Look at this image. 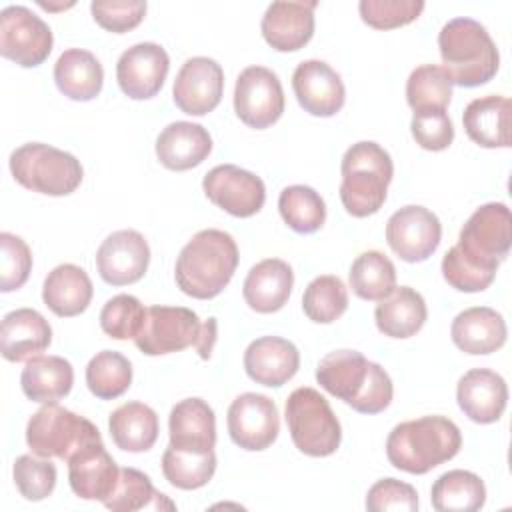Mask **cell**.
<instances>
[{"mask_svg": "<svg viewBox=\"0 0 512 512\" xmlns=\"http://www.w3.org/2000/svg\"><path fill=\"white\" fill-rule=\"evenodd\" d=\"M32 270L28 244L10 232L0 234V290L12 292L24 286Z\"/></svg>", "mask_w": 512, "mask_h": 512, "instance_id": "bcb514c9", "label": "cell"}, {"mask_svg": "<svg viewBox=\"0 0 512 512\" xmlns=\"http://www.w3.org/2000/svg\"><path fill=\"white\" fill-rule=\"evenodd\" d=\"M238 258V246L228 232L216 228L200 230L176 258V284L186 296L198 300L216 298L232 280Z\"/></svg>", "mask_w": 512, "mask_h": 512, "instance_id": "7a4b0ae2", "label": "cell"}, {"mask_svg": "<svg viewBox=\"0 0 512 512\" xmlns=\"http://www.w3.org/2000/svg\"><path fill=\"white\" fill-rule=\"evenodd\" d=\"M512 244V216L502 202H488L474 210L460 230L456 248L472 264L498 272Z\"/></svg>", "mask_w": 512, "mask_h": 512, "instance_id": "9c48e42d", "label": "cell"}, {"mask_svg": "<svg viewBox=\"0 0 512 512\" xmlns=\"http://www.w3.org/2000/svg\"><path fill=\"white\" fill-rule=\"evenodd\" d=\"M456 348L466 354H492L506 342L508 330L500 312L488 306H472L462 310L450 326Z\"/></svg>", "mask_w": 512, "mask_h": 512, "instance_id": "83f0119b", "label": "cell"}, {"mask_svg": "<svg viewBox=\"0 0 512 512\" xmlns=\"http://www.w3.org/2000/svg\"><path fill=\"white\" fill-rule=\"evenodd\" d=\"M462 446L458 426L444 416H422L400 422L386 438L390 464L408 474H426L452 460Z\"/></svg>", "mask_w": 512, "mask_h": 512, "instance_id": "3957f363", "label": "cell"}, {"mask_svg": "<svg viewBox=\"0 0 512 512\" xmlns=\"http://www.w3.org/2000/svg\"><path fill=\"white\" fill-rule=\"evenodd\" d=\"M52 342L48 320L34 308L8 312L0 328V352L8 362H28L40 356Z\"/></svg>", "mask_w": 512, "mask_h": 512, "instance_id": "cb8c5ba5", "label": "cell"}, {"mask_svg": "<svg viewBox=\"0 0 512 512\" xmlns=\"http://www.w3.org/2000/svg\"><path fill=\"white\" fill-rule=\"evenodd\" d=\"M216 472V454L212 452H188L166 448L162 454L164 478L180 490H196L206 486Z\"/></svg>", "mask_w": 512, "mask_h": 512, "instance_id": "ab89813d", "label": "cell"}, {"mask_svg": "<svg viewBox=\"0 0 512 512\" xmlns=\"http://www.w3.org/2000/svg\"><path fill=\"white\" fill-rule=\"evenodd\" d=\"M198 314L184 306H150L140 334L134 338L136 348L146 356L180 352L198 344L202 334Z\"/></svg>", "mask_w": 512, "mask_h": 512, "instance_id": "8fae6325", "label": "cell"}, {"mask_svg": "<svg viewBox=\"0 0 512 512\" xmlns=\"http://www.w3.org/2000/svg\"><path fill=\"white\" fill-rule=\"evenodd\" d=\"M12 474L18 492L30 502L48 498L56 488V466L48 458L22 454L16 458Z\"/></svg>", "mask_w": 512, "mask_h": 512, "instance_id": "ee69618b", "label": "cell"}, {"mask_svg": "<svg viewBox=\"0 0 512 512\" xmlns=\"http://www.w3.org/2000/svg\"><path fill=\"white\" fill-rule=\"evenodd\" d=\"M340 172V200L346 212L354 218L376 214L386 202V190L394 176L390 154L376 142H356L344 152Z\"/></svg>", "mask_w": 512, "mask_h": 512, "instance_id": "5b68a950", "label": "cell"}, {"mask_svg": "<svg viewBox=\"0 0 512 512\" xmlns=\"http://www.w3.org/2000/svg\"><path fill=\"white\" fill-rule=\"evenodd\" d=\"M316 2H272L260 22L268 46L278 52H296L306 46L314 34Z\"/></svg>", "mask_w": 512, "mask_h": 512, "instance_id": "7402d4cb", "label": "cell"}, {"mask_svg": "<svg viewBox=\"0 0 512 512\" xmlns=\"http://www.w3.org/2000/svg\"><path fill=\"white\" fill-rule=\"evenodd\" d=\"M10 172L20 186L46 196L72 194L84 176L76 156L42 142L16 148L10 154Z\"/></svg>", "mask_w": 512, "mask_h": 512, "instance_id": "8992f818", "label": "cell"}, {"mask_svg": "<svg viewBox=\"0 0 512 512\" xmlns=\"http://www.w3.org/2000/svg\"><path fill=\"white\" fill-rule=\"evenodd\" d=\"M74 384V368L62 356H34L26 362L20 386L28 400L52 404L68 396Z\"/></svg>", "mask_w": 512, "mask_h": 512, "instance_id": "1f68e13d", "label": "cell"}, {"mask_svg": "<svg viewBox=\"0 0 512 512\" xmlns=\"http://www.w3.org/2000/svg\"><path fill=\"white\" fill-rule=\"evenodd\" d=\"M348 278L352 292L370 302L384 300L396 288V268L392 260L378 250H368L356 256Z\"/></svg>", "mask_w": 512, "mask_h": 512, "instance_id": "d590c367", "label": "cell"}, {"mask_svg": "<svg viewBox=\"0 0 512 512\" xmlns=\"http://www.w3.org/2000/svg\"><path fill=\"white\" fill-rule=\"evenodd\" d=\"M216 318H208L204 324H202V334H200V340L196 344V352L202 360H208L210 354H212V348H214V342H216Z\"/></svg>", "mask_w": 512, "mask_h": 512, "instance_id": "816d5d0a", "label": "cell"}, {"mask_svg": "<svg viewBox=\"0 0 512 512\" xmlns=\"http://www.w3.org/2000/svg\"><path fill=\"white\" fill-rule=\"evenodd\" d=\"M114 444L126 452H146L158 440V416L144 402H126L108 418Z\"/></svg>", "mask_w": 512, "mask_h": 512, "instance_id": "836d02e7", "label": "cell"}, {"mask_svg": "<svg viewBox=\"0 0 512 512\" xmlns=\"http://www.w3.org/2000/svg\"><path fill=\"white\" fill-rule=\"evenodd\" d=\"M234 112L250 128L264 130L284 112V90L278 76L264 66H248L234 86Z\"/></svg>", "mask_w": 512, "mask_h": 512, "instance_id": "7c38bea8", "label": "cell"}, {"mask_svg": "<svg viewBox=\"0 0 512 512\" xmlns=\"http://www.w3.org/2000/svg\"><path fill=\"white\" fill-rule=\"evenodd\" d=\"M430 500L438 512H476L486 502V486L474 472L448 470L432 484Z\"/></svg>", "mask_w": 512, "mask_h": 512, "instance_id": "e575fe53", "label": "cell"}, {"mask_svg": "<svg viewBox=\"0 0 512 512\" xmlns=\"http://www.w3.org/2000/svg\"><path fill=\"white\" fill-rule=\"evenodd\" d=\"M50 26L26 6H6L0 12V54L22 68L40 66L52 52Z\"/></svg>", "mask_w": 512, "mask_h": 512, "instance_id": "30bf717a", "label": "cell"}, {"mask_svg": "<svg viewBox=\"0 0 512 512\" xmlns=\"http://www.w3.org/2000/svg\"><path fill=\"white\" fill-rule=\"evenodd\" d=\"M406 100L414 112L446 110L452 100V82L440 66L422 64L406 80Z\"/></svg>", "mask_w": 512, "mask_h": 512, "instance_id": "60d3db41", "label": "cell"}, {"mask_svg": "<svg viewBox=\"0 0 512 512\" xmlns=\"http://www.w3.org/2000/svg\"><path fill=\"white\" fill-rule=\"evenodd\" d=\"M206 198L236 218H250L266 202V188L260 176L234 164L214 166L202 180Z\"/></svg>", "mask_w": 512, "mask_h": 512, "instance_id": "4fadbf2b", "label": "cell"}, {"mask_svg": "<svg viewBox=\"0 0 512 512\" xmlns=\"http://www.w3.org/2000/svg\"><path fill=\"white\" fill-rule=\"evenodd\" d=\"M318 384L362 414H378L392 402L388 372L358 350H334L316 366Z\"/></svg>", "mask_w": 512, "mask_h": 512, "instance_id": "6da1fadb", "label": "cell"}, {"mask_svg": "<svg viewBox=\"0 0 512 512\" xmlns=\"http://www.w3.org/2000/svg\"><path fill=\"white\" fill-rule=\"evenodd\" d=\"M300 368L298 348L280 336H262L248 344L244 352L246 374L262 386L278 388L286 384Z\"/></svg>", "mask_w": 512, "mask_h": 512, "instance_id": "603a6c76", "label": "cell"}, {"mask_svg": "<svg viewBox=\"0 0 512 512\" xmlns=\"http://www.w3.org/2000/svg\"><path fill=\"white\" fill-rule=\"evenodd\" d=\"M120 468L104 448L102 440L88 442L68 460V482L82 500L104 502L116 488Z\"/></svg>", "mask_w": 512, "mask_h": 512, "instance_id": "ffe728a7", "label": "cell"}, {"mask_svg": "<svg viewBox=\"0 0 512 512\" xmlns=\"http://www.w3.org/2000/svg\"><path fill=\"white\" fill-rule=\"evenodd\" d=\"M284 418L290 438L302 454L324 458L338 450L342 428L328 400L318 390L308 386L296 388L286 400Z\"/></svg>", "mask_w": 512, "mask_h": 512, "instance_id": "52a82bcc", "label": "cell"}, {"mask_svg": "<svg viewBox=\"0 0 512 512\" xmlns=\"http://www.w3.org/2000/svg\"><path fill=\"white\" fill-rule=\"evenodd\" d=\"M460 410L476 424L498 422L508 404L506 380L488 368L468 370L456 386Z\"/></svg>", "mask_w": 512, "mask_h": 512, "instance_id": "44dd1931", "label": "cell"}, {"mask_svg": "<svg viewBox=\"0 0 512 512\" xmlns=\"http://www.w3.org/2000/svg\"><path fill=\"white\" fill-rule=\"evenodd\" d=\"M294 286V272L280 258L260 260L250 268L242 284L246 304L260 314H272L284 308Z\"/></svg>", "mask_w": 512, "mask_h": 512, "instance_id": "484cf974", "label": "cell"}, {"mask_svg": "<svg viewBox=\"0 0 512 512\" xmlns=\"http://www.w3.org/2000/svg\"><path fill=\"white\" fill-rule=\"evenodd\" d=\"M212 150L208 130L194 122H172L156 138V156L160 164L174 172L190 170L202 164Z\"/></svg>", "mask_w": 512, "mask_h": 512, "instance_id": "4316f807", "label": "cell"}, {"mask_svg": "<svg viewBox=\"0 0 512 512\" xmlns=\"http://www.w3.org/2000/svg\"><path fill=\"white\" fill-rule=\"evenodd\" d=\"M146 310L132 294H118L110 298L100 310V328L114 340L136 338L144 326Z\"/></svg>", "mask_w": 512, "mask_h": 512, "instance_id": "7bdbcfd3", "label": "cell"}, {"mask_svg": "<svg viewBox=\"0 0 512 512\" xmlns=\"http://www.w3.org/2000/svg\"><path fill=\"white\" fill-rule=\"evenodd\" d=\"M132 384V364L116 350H102L86 366V386L100 400L122 396Z\"/></svg>", "mask_w": 512, "mask_h": 512, "instance_id": "f35d334b", "label": "cell"}, {"mask_svg": "<svg viewBox=\"0 0 512 512\" xmlns=\"http://www.w3.org/2000/svg\"><path fill=\"white\" fill-rule=\"evenodd\" d=\"M168 70V52L160 44L140 42L120 54L116 64V80L128 98L148 100L160 92Z\"/></svg>", "mask_w": 512, "mask_h": 512, "instance_id": "e0dca14e", "label": "cell"}, {"mask_svg": "<svg viewBox=\"0 0 512 512\" xmlns=\"http://www.w3.org/2000/svg\"><path fill=\"white\" fill-rule=\"evenodd\" d=\"M90 12L98 26H102L108 32L124 34L132 28H136L146 14V2L142 0H96L90 4Z\"/></svg>", "mask_w": 512, "mask_h": 512, "instance_id": "681fc988", "label": "cell"}, {"mask_svg": "<svg viewBox=\"0 0 512 512\" xmlns=\"http://www.w3.org/2000/svg\"><path fill=\"white\" fill-rule=\"evenodd\" d=\"M112 512H136V510H174V504L154 490L150 478L136 468H120V478L114 492L102 502Z\"/></svg>", "mask_w": 512, "mask_h": 512, "instance_id": "8d00e7d4", "label": "cell"}, {"mask_svg": "<svg viewBox=\"0 0 512 512\" xmlns=\"http://www.w3.org/2000/svg\"><path fill=\"white\" fill-rule=\"evenodd\" d=\"M102 440L100 430L84 416L58 406L44 404L32 414L26 426V444L34 456L70 460V456L88 442Z\"/></svg>", "mask_w": 512, "mask_h": 512, "instance_id": "ba28073f", "label": "cell"}, {"mask_svg": "<svg viewBox=\"0 0 512 512\" xmlns=\"http://www.w3.org/2000/svg\"><path fill=\"white\" fill-rule=\"evenodd\" d=\"M150 262V248L136 230H118L102 240L96 252V268L100 278L112 286H128L138 282Z\"/></svg>", "mask_w": 512, "mask_h": 512, "instance_id": "ac0fdd59", "label": "cell"}, {"mask_svg": "<svg viewBox=\"0 0 512 512\" xmlns=\"http://www.w3.org/2000/svg\"><path fill=\"white\" fill-rule=\"evenodd\" d=\"M428 318L426 302L420 292L410 286L394 288L374 310L378 330L390 338H410L424 326Z\"/></svg>", "mask_w": 512, "mask_h": 512, "instance_id": "d6a6232c", "label": "cell"}, {"mask_svg": "<svg viewBox=\"0 0 512 512\" xmlns=\"http://www.w3.org/2000/svg\"><path fill=\"white\" fill-rule=\"evenodd\" d=\"M442 70L450 82L474 88L490 82L500 66V56L488 30L472 18H452L438 34Z\"/></svg>", "mask_w": 512, "mask_h": 512, "instance_id": "277c9868", "label": "cell"}, {"mask_svg": "<svg viewBox=\"0 0 512 512\" xmlns=\"http://www.w3.org/2000/svg\"><path fill=\"white\" fill-rule=\"evenodd\" d=\"M54 82L58 90L76 102L96 98L104 84V70L98 58L82 48L64 50L54 64Z\"/></svg>", "mask_w": 512, "mask_h": 512, "instance_id": "4dcf8cb0", "label": "cell"}, {"mask_svg": "<svg viewBox=\"0 0 512 512\" xmlns=\"http://www.w3.org/2000/svg\"><path fill=\"white\" fill-rule=\"evenodd\" d=\"M360 18L376 30H392L414 22L422 10V0H360Z\"/></svg>", "mask_w": 512, "mask_h": 512, "instance_id": "f6af8a7d", "label": "cell"}, {"mask_svg": "<svg viewBox=\"0 0 512 512\" xmlns=\"http://www.w3.org/2000/svg\"><path fill=\"white\" fill-rule=\"evenodd\" d=\"M366 510L370 512H386V510H404L414 512L418 510V492L414 486L396 480V478H382L370 486L366 494Z\"/></svg>", "mask_w": 512, "mask_h": 512, "instance_id": "f907efd6", "label": "cell"}, {"mask_svg": "<svg viewBox=\"0 0 512 512\" xmlns=\"http://www.w3.org/2000/svg\"><path fill=\"white\" fill-rule=\"evenodd\" d=\"M282 220L298 234H312L322 228L326 220V204L322 196L304 184L286 186L278 198Z\"/></svg>", "mask_w": 512, "mask_h": 512, "instance_id": "74e56055", "label": "cell"}, {"mask_svg": "<svg viewBox=\"0 0 512 512\" xmlns=\"http://www.w3.org/2000/svg\"><path fill=\"white\" fill-rule=\"evenodd\" d=\"M170 448L188 452H212L216 444V416L202 398H186L174 404L168 416Z\"/></svg>", "mask_w": 512, "mask_h": 512, "instance_id": "d4e9b609", "label": "cell"}, {"mask_svg": "<svg viewBox=\"0 0 512 512\" xmlns=\"http://www.w3.org/2000/svg\"><path fill=\"white\" fill-rule=\"evenodd\" d=\"M412 138L416 144L430 152L446 150L454 140V126L446 110H420L414 112L410 122Z\"/></svg>", "mask_w": 512, "mask_h": 512, "instance_id": "7dc6e473", "label": "cell"}, {"mask_svg": "<svg viewBox=\"0 0 512 512\" xmlns=\"http://www.w3.org/2000/svg\"><path fill=\"white\" fill-rule=\"evenodd\" d=\"M462 124L472 142L482 148L510 146V100L506 96L474 98L462 114Z\"/></svg>", "mask_w": 512, "mask_h": 512, "instance_id": "f1b7e54d", "label": "cell"}, {"mask_svg": "<svg viewBox=\"0 0 512 512\" xmlns=\"http://www.w3.org/2000/svg\"><path fill=\"white\" fill-rule=\"evenodd\" d=\"M442 276L452 288L460 292H482L494 282L496 272L472 264L460 254L456 246H452L442 258Z\"/></svg>", "mask_w": 512, "mask_h": 512, "instance_id": "c3c4849f", "label": "cell"}, {"mask_svg": "<svg viewBox=\"0 0 512 512\" xmlns=\"http://www.w3.org/2000/svg\"><path fill=\"white\" fill-rule=\"evenodd\" d=\"M92 294L94 288L90 276L76 264L56 266L48 272L42 286L44 304L60 318L82 314L88 308Z\"/></svg>", "mask_w": 512, "mask_h": 512, "instance_id": "f546056e", "label": "cell"}, {"mask_svg": "<svg viewBox=\"0 0 512 512\" xmlns=\"http://www.w3.org/2000/svg\"><path fill=\"white\" fill-rule=\"evenodd\" d=\"M224 92V70L208 56L188 58L176 74L172 86L174 104L190 116L212 112Z\"/></svg>", "mask_w": 512, "mask_h": 512, "instance_id": "2e32d148", "label": "cell"}, {"mask_svg": "<svg viewBox=\"0 0 512 512\" xmlns=\"http://www.w3.org/2000/svg\"><path fill=\"white\" fill-rule=\"evenodd\" d=\"M442 238L438 216L424 206H404L386 222V242L404 262H424L430 258Z\"/></svg>", "mask_w": 512, "mask_h": 512, "instance_id": "9a60e30c", "label": "cell"}, {"mask_svg": "<svg viewBox=\"0 0 512 512\" xmlns=\"http://www.w3.org/2000/svg\"><path fill=\"white\" fill-rule=\"evenodd\" d=\"M298 104L312 116L328 118L342 110L346 90L340 74L322 60H304L292 74Z\"/></svg>", "mask_w": 512, "mask_h": 512, "instance_id": "d6986e66", "label": "cell"}, {"mask_svg": "<svg viewBox=\"0 0 512 512\" xmlns=\"http://www.w3.org/2000/svg\"><path fill=\"white\" fill-rule=\"evenodd\" d=\"M226 424L232 442L250 452L266 450L280 432V416L274 400L256 392H244L232 400Z\"/></svg>", "mask_w": 512, "mask_h": 512, "instance_id": "5bb4252c", "label": "cell"}, {"mask_svg": "<svg viewBox=\"0 0 512 512\" xmlns=\"http://www.w3.org/2000/svg\"><path fill=\"white\" fill-rule=\"evenodd\" d=\"M348 308V290L334 274L314 278L302 296L304 314L316 324H332Z\"/></svg>", "mask_w": 512, "mask_h": 512, "instance_id": "b9f144b4", "label": "cell"}]
</instances>
